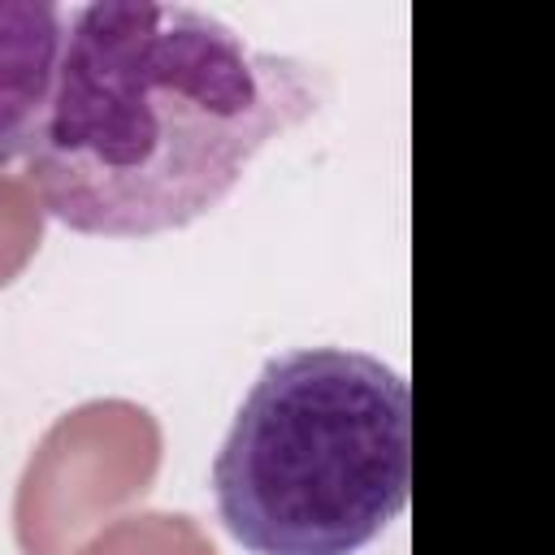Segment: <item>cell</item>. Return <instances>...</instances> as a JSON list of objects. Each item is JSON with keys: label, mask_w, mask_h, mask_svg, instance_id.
Returning <instances> with one entry per match:
<instances>
[{"label": "cell", "mask_w": 555, "mask_h": 555, "mask_svg": "<svg viewBox=\"0 0 555 555\" xmlns=\"http://www.w3.org/2000/svg\"><path fill=\"white\" fill-rule=\"evenodd\" d=\"M325 91L317 65L251 48L204 9L82 4L65 17L52 95L22 156L26 182L78 234L182 230Z\"/></svg>", "instance_id": "1"}, {"label": "cell", "mask_w": 555, "mask_h": 555, "mask_svg": "<svg viewBox=\"0 0 555 555\" xmlns=\"http://www.w3.org/2000/svg\"><path fill=\"white\" fill-rule=\"evenodd\" d=\"M412 486V390L351 347L264 360L212 460L225 533L251 555H356Z\"/></svg>", "instance_id": "2"}, {"label": "cell", "mask_w": 555, "mask_h": 555, "mask_svg": "<svg viewBox=\"0 0 555 555\" xmlns=\"http://www.w3.org/2000/svg\"><path fill=\"white\" fill-rule=\"evenodd\" d=\"M65 9L43 0H0V169L26 156L56 78Z\"/></svg>", "instance_id": "3"}]
</instances>
